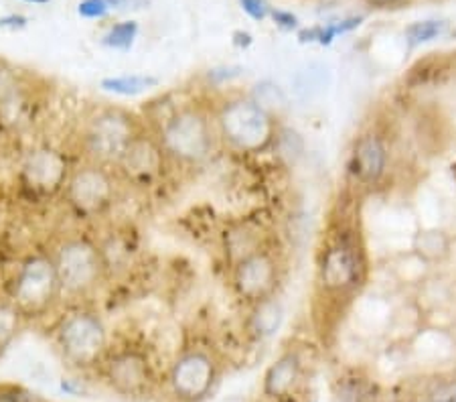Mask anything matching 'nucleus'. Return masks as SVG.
I'll return each instance as SVG.
<instances>
[{
    "label": "nucleus",
    "instance_id": "obj_1",
    "mask_svg": "<svg viewBox=\"0 0 456 402\" xmlns=\"http://www.w3.org/2000/svg\"><path fill=\"white\" fill-rule=\"evenodd\" d=\"M165 155L183 165H200L211 157L217 141L216 120L200 106H183L167 116L159 128Z\"/></svg>",
    "mask_w": 456,
    "mask_h": 402
},
{
    "label": "nucleus",
    "instance_id": "obj_2",
    "mask_svg": "<svg viewBox=\"0 0 456 402\" xmlns=\"http://www.w3.org/2000/svg\"><path fill=\"white\" fill-rule=\"evenodd\" d=\"M142 133L141 124L128 110L108 106L90 116L82 133V149L86 160L116 169L124 152Z\"/></svg>",
    "mask_w": 456,
    "mask_h": 402
},
{
    "label": "nucleus",
    "instance_id": "obj_3",
    "mask_svg": "<svg viewBox=\"0 0 456 402\" xmlns=\"http://www.w3.org/2000/svg\"><path fill=\"white\" fill-rule=\"evenodd\" d=\"M217 136L238 152H262L274 144L276 119L262 110L249 96L232 98L217 110Z\"/></svg>",
    "mask_w": 456,
    "mask_h": 402
},
{
    "label": "nucleus",
    "instance_id": "obj_4",
    "mask_svg": "<svg viewBox=\"0 0 456 402\" xmlns=\"http://www.w3.org/2000/svg\"><path fill=\"white\" fill-rule=\"evenodd\" d=\"M59 284L63 295L87 297L106 276V256L90 238L71 236L57 246L53 254Z\"/></svg>",
    "mask_w": 456,
    "mask_h": 402
},
{
    "label": "nucleus",
    "instance_id": "obj_5",
    "mask_svg": "<svg viewBox=\"0 0 456 402\" xmlns=\"http://www.w3.org/2000/svg\"><path fill=\"white\" fill-rule=\"evenodd\" d=\"M55 340L65 362L77 370H87L100 364L104 356L108 329L98 311L76 309L57 325Z\"/></svg>",
    "mask_w": 456,
    "mask_h": 402
},
{
    "label": "nucleus",
    "instance_id": "obj_6",
    "mask_svg": "<svg viewBox=\"0 0 456 402\" xmlns=\"http://www.w3.org/2000/svg\"><path fill=\"white\" fill-rule=\"evenodd\" d=\"M63 295L53 256L33 254L20 265L12 283V303L23 317H41L57 305Z\"/></svg>",
    "mask_w": 456,
    "mask_h": 402
},
{
    "label": "nucleus",
    "instance_id": "obj_7",
    "mask_svg": "<svg viewBox=\"0 0 456 402\" xmlns=\"http://www.w3.org/2000/svg\"><path fill=\"white\" fill-rule=\"evenodd\" d=\"M63 193L79 217H98L114 203L116 183L112 169L86 160L84 165L71 169Z\"/></svg>",
    "mask_w": 456,
    "mask_h": 402
},
{
    "label": "nucleus",
    "instance_id": "obj_8",
    "mask_svg": "<svg viewBox=\"0 0 456 402\" xmlns=\"http://www.w3.org/2000/svg\"><path fill=\"white\" fill-rule=\"evenodd\" d=\"M217 362L205 349H189L173 364L168 384L176 400L201 402L217 382Z\"/></svg>",
    "mask_w": 456,
    "mask_h": 402
},
{
    "label": "nucleus",
    "instance_id": "obj_9",
    "mask_svg": "<svg viewBox=\"0 0 456 402\" xmlns=\"http://www.w3.org/2000/svg\"><path fill=\"white\" fill-rule=\"evenodd\" d=\"M69 163L63 152L49 146L35 149L28 152L23 163V185L27 192L37 197H53L55 193L63 192L65 183L69 179Z\"/></svg>",
    "mask_w": 456,
    "mask_h": 402
},
{
    "label": "nucleus",
    "instance_id": "obj_10",
    "mask_svg": "<svg viewBox=\"0 0 456 402\" xmlns=\"http://www.w3.org/2000/svg\"><path fill=\"white\" fill-rule=\"evenodd\" d=\"M232 268L233 289L249 305L268 299L276 292L278 267L268 252L256 250L235 262Z\"/></svg>",
    "mask_w": 456,
    "mask_h": 402
},
{
    "label": "nucleus",
    "instance_id": "obj_11",
    "mask_svg": "<svg viewBox=\"0 0 456 402\" xmlns=\"http://www.w3.org/2000/svg\"><path fill=\"white\" fill-rule=\"evenodd\" d=\"M321 284L329 292H349L363 279V258L351 240H339L327 248L319 268Z\"/></svg>",
    "mask_w": 456,
    "mask_h": 402
},
{
    "label": "nucleus",
    "instance_id": "obj_12",
    "mask_svg": "<svg viewBox=\"0 0 456 402\" xmlns=\"http://www.w3.org/2000/svg\"><path fill=\"white\" fill-rule=\"evenodd\" d=\"M106 382L122 397H142L152 386V365L138 349H122L104 364Z\"/></svg>",
    "mask_w": 456,
    "mask_h": 402
},
{
    "label": "nucleus",
    "instance_id": "obj_13",
    "mask_svg": "<svg viewBox=\"0 0 456 402\" xmlns=\"http://www.w3.org/2000/svg\"><path fill=\"white\" fill-rule=\"evenodd\" d=\"M165 151L160 146L159 138L146 136L144 133L134 138V143L128 146L124 152L116 169L120 171L128 181L136 183V185H146L159 177L160 169L165 163Z\"/></svg>",
    "mask_w": 456,
    "mask_h": 402
},
{
    "label": "nucleus",
    "instance_id": "obj_14",
    "mask_svg": "<svg viewBox=\"0 0 456 402\" xmlns=\"http://www.w3.org/2000/svg\"><path fill=\"white\" fill-rule=\"evenodd\" d=\"M387 149L378 135L367 133L359 136L351 155V173L365 185H375L386 175Z\"/></svg>",
    "mask_w": 456,
    "mask_h": 402
},
{
    "label": "nucleus",
    "instance_id": "obj_15",
    "mask_svg": "<svg viewBox=\"0 0 456 402\" xmlns=\"http://www.w3.org/2000/svg\"><path fill=\"white\" fill-rule=\"evenodd\" d=\"M300 374H303V362H300L298 354L286 352L266 370L262 390L268 398L282 400L290 397L292 390L297 389V384L300 382Z\"/></svg>",
    "mask_w": 456,
    "mask_h": 402
},
{
    "label": "nucleus",
    "instance_id": "obj_16",
    "mask_svg": "<svg viewBox=\"0 0 456 402\" xmlns=\"http://www.w3.org/2000/svg\"><path fill=\"white\" fill-rule=\"evenodd\" d=\"M252 316H249V329L256 338L266 340L281 332L284 321V307L278 299L272 295L268 299H262L252 305Z\"/></svg>",
    "mask_w": 456,
    "mask_h": 402
},
{
    "label": "nucleus",
    "instance_id": "obj_17",
    "mask_svg": "<svg viewBox=\"0 0 456 402\" xmlns=\"http://www.w3.org/2000/svg\"><path fill=\"white\" fill-rule=\"evenodd\" d=\"M411 252L422 262H440L451 252V238L446 236V232L436 228L420 230L411 240Z\"/></svg>",
    "mask_w": 456,
    "mask_h": 402
},
{
    "label": "nucleus",
    "instance_id": "obj_18",
    "mask_svg": "<svg viewBox=\"0 0 456 402\" xmlns=\"http://www.w3.org/2000/svg\"><path fill=\"white\" fill-rule=\"evenodd\" d=\"M159 84L154 76H146V73H126V76H110L100 82V87L108 94L122 98H134L141 94L152 90Z\"/></svg>",
    "mask_w": 456,
    "mask_h": 402
},
{
    "label": "nucleus",
    "instance_id": "obj_19",
    "mask_svg": "<svg viewBox=\"0 0 456 402\" xmlns=\"http://www.w3.org/2000/svg\"><path fill=\"white\" fill-rule=\"evenodd\" d=\"M257 106L272 116V119H278L282 112L289 108V100H286V94L272 82H262L254 87V92L249 94Z\"/></svg>",
    "mask_w": 456,
    "mask_h": 402
},
{
    "label": "nucleus",
    "instance_id": "obj_20",
    "mask_svg": "<svg viewBox=\"0 0 456 402\" xmlns=\"http://www.w3.org/2000/svg\"><path fill=\"white\" fill-rule=\"evenodd\" d=\"M20 324H23V313L17 309V305L12 301L0 303V356L17 340Z\"/></svg>",
    "mask_w": 456,
    "mask_h": 402
},
{
    "label": "nucleus",
    "instance_id": "obj_21",
    "mask_svg": "<svg viewBox=\"0 0 456 402\" xmlns=\"http://www.w3.org/2000/svg\"><path fill=\"white\" fill-rule=\"evenodd\" d=\"M138 35V25L134 21H124V23H116L108 29V33L104 35V43L106 47L116 49V51H126L132 47Z\"/></svg>",
    "mask_w": 456,
    "mask_h": 402
},
{
    "label": "nucleus",
    "instance_id": "obj_22",
    "mask_svg": "<svg viewBox=\"0 0 456 402\" xmlns=\"http://www.w3.org/2000/svg\"><path fill=\"white\" fill-rule=\"evenodd\" d=\"M446 31L444 21H420L406 29V41L410 47H418L422 43H428L432 39H438Z\"/></svg>",
    "mask_w": 456,
    "mask_h": 402
},
{
    "label": "nucleus",
    "instance_id": "obj_23",
    "mask_svg": "<svg viewBox=\"0 0 456 402\" xmlns=\"http://www.w3.org/2000/svg\"><path fill=\"white\" fill-rule=\"evenodd\" d=\"M20 92V79L17 70L0 60V106L12 104Z\"/></svg>",
    "mask_w": 456,
    "mask_h": 402
},
{
    "label": "nucleus",
    "instance_id": "obj_24",
    "mask_svg": "<svg viewBox=\"0 0 456 402\" xmlns=\"http://www.w3.org/2000/svg\"><path fill=\"white\" fill-rule=\"evenodd\" d=\"M110 12L108 0H82L77 4V14L87 21H100L106 19Z\"/></svg>",
    "mask_w": 456,
    "mask_h": 402
},
{
    "label": "nucleus",
    "instance_id": "obj_25",
    "mask_svg": "<svg viewBox=\"0 0 456 402\" xmlns=\"http://www.w3.org/2000/svg\"><path fill=\"white\" fill-rule=\"evenodd\" d=\"M426 402H456V380H443L426 392Z\"/></svg>",
    "mask_w": 456,
    "mask_h": 402
},
{
    "label": "nucleus",
    "instance_id": "obj_26",
    "mask_svg": "<svg viewBox=\"0 0 456 402\" xmlns=\"http://www.w3.org/2000/svg\"><path fill=\"white\" fill-rule=\"evenodd\" d=\"M241 9H244L249 17L262 21L268 14V4L266 0H240Z\"/></svg>",
    "mask_w": 456,
    "mask_h": 402
},
{
    "label": "nucleus",
    "instance_id": "obj_27",
    "mask_svg": "<svg viewBox=\"0 0 456 402\" xmlns=\"http://www.w3.org/2000/svg\"><path fill=\"white\" fill-rule=\"evenodd\" d=\"M28 23V19L25 14H4V17H0V27L3 29H9V31H20V29H25Z\"/></svg>",
    "mask_w": 456,
    "mask_h": 402
},
{
    "label": "nucleus",
    "instance_id": "obj_28",
    "mask_svg": "<svg viewBox=\"0 0 456 402\" xmlns=\"http://www.w3.org/2000/svg\"><path fill=\"white\" fill-rule=\"evenodd\" d=\"M149 4V0H108L110 11H141Z\"/></svg>",
    "mask_w": 456,
    "mask_h": 402
},
{
    "label": "nucleus",
    "instance_id": "obj_29",
    "mask_svg": "<svg viewBox=\"0 0 456 402\" xmlns=\"http://www.w3.org/2000/svg\"><path fill=\"white\" fill-rule=\"evenodd\" d=\"M235 76H240V68H219V70H211L209 71V79L213 82H225V79H232Z\"/></svg>",
    "mask_w": 456,
    "mask_h": 402
},
{
    "label": "nucleus",
    "instance_id": "obj_30",
    "mask_svg": "<svg viewBox=\"0 0 456 402\" xmlns=\"http://www.w3.org/2000/svg\"><path fill=\"white\" fill-rule=\"evenodd\" d=\"M28 398L19 389H0V402H27Z\"/></svg>",
    "mask_w": 456,
    "mask_h": 402
},
{
    "label": "nucleus",
    "instance_id": "obj_31",
    "mask_svg": "<svg viewBox=\"0 0 456 402\" xmlns=\"http://www.w3.org/2000/svg\"><path fill=\"white\" fill-rule=\"evenodd\" d=\"M274 19H276V23H281L282 27H289V29L297 25V19H294L292 14H286V12H274Z\"/></svg>",
    "mask_w": 456,
    "mask_h": 402
},
{
    "label": "nucleus",
    "instance_id": "obj_32",
    "mask_svg": "<svg viewBox=\"0 0 456 402\" xmlns=\"http://www.w3.org/2000/svg\"><path fill=\"white\" fill-rule=\"evenodd\" d=\"M365 3H370L371 6H379V9H384V6H394L402 3V0H365Z\"/></svg>",
    "mask_w": 456,
    "mask_h": 402
},
{
    "label": "nucleus",
    "instance_id": "obj_33",
    "mask_svg": "<svg viewBox=\"0 0 456 402\" xmlns=\"http://www.w3.org/2000/svg\"><path fill=\"white\" fill-rule=\"evenodd\" d=\"M20 3H27V4H47L49 0H20Z\"/></svg>",
    "mask_w": 456,
    "mask_h": 402
}]
</instances>
